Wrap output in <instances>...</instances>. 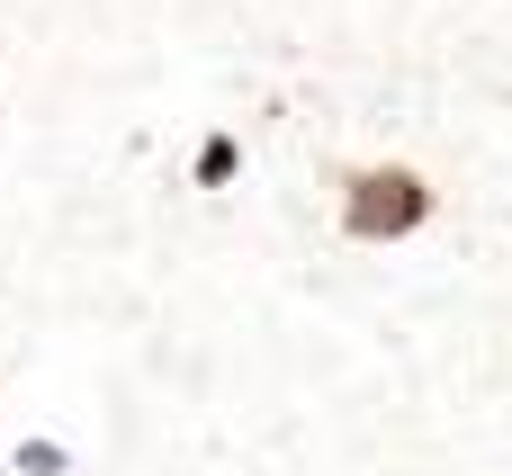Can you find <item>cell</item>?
Returning a JSON list of instances; mask_svg holds the SVG:
<instances>
[{"label":"cell","mask_w":512,"mask_h":476,"mask_svg":"<svg viewBox=\"0 0 512 476\" xmlns=\"http://www.w3.org/2000/svg\"><path fill=\"white\" fill-rule=\"evenodd\" d=\"M432 207H441V189L414 162H369V171L342 180V234L351 243H405V234L432 225Z\"/></svg>","instance_id":"6da1fadb"},{"label":"cell","mask_w":512,"mask_h":476,"mask_svg":"<svg viewBox=\"0 0 512 476\" xmlns=\"http://www.w3.org/2000/svg\"><path fill=\"white\" fill-rule=\"evenodd\" d=\"M225 171H234V135H216V144L198 153V180H225Z\"/></svg>","instance_id":"7a4b0ae2"}]
</instances>
